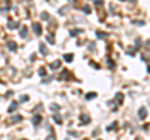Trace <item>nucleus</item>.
Listing matches in <instances>:
<instances>
[{"mask_svg":"<svg viewBox=\"0 0 150 140\" xmlns=\"http://www.w3.org/2000/svg\"><path fill=\"white\" fill-rule=\"evenodd\" d=\"M95 5L100 6V5H103V1H101V0H96V1H95Z\"/></svg>","mask_w":150,"mask_h":140,"instance_id":"21","label":"nucleus"},{"mask_svg":"<svg viewBox=\"0 0 150 140\" xmlns=\"http://www.w3.org/2000/svg\"><path fill=\"white\" fill-rule=\"evenodd\" d=\"M33 29H34V31L36 33V35H40L41 34V25L39 24V23H34L33 24Z\"/></svg>","mask_w":150,"mask_h":140,"instance_id":"1","label":"nucleus"},{"mask_svg":"<svg viewBox=\"0 0 150 140\" xmlns=\"http://www.w3.org/2000/svg\"><path fill=\"white\" fill-rule=\"evenodd\" d=\"M80 33H83V30L75 29V30H71V31H70V35H71V36H76L78 34H80Z\"/></svg>","mask_w":150,"mask_h":140,"instance_id":"10","label":"nucleus"},{"mask_svg":"<svg viewBox=\"0 0 150 140\" xmlns=\"http://www.w3.org/2000/svg\"><path fill=\"white\" fill-rule=\"evenodd\" d=\"M145 116H146V109L141 108L139 110V118H140V119H145Z\"/></svg>","mask_w":150,"mask_h":140,"instance_id":"6","label":"nucleus"},{"mask_svg":"<svg viewBox=\"0 0 150 140\" xmlns=\"http://www.w3.org/2000/svg\"><path fill=\"white\" fill-rule=\"evenodd\" d=\"M41 18H43V19H49V14H48V13H43V14H41Z\"/></svg>","mask_w":150,"mask_h":140,"instance_id":"16","label":"nucleus"},{"mask_svg":"<svg viewBox=\"0 0 150 140\" xmlns=\"http://www.w3.org/2000/svg\"><path fill=\"white\" fill-rule=\"evenodd\" d=\"M39 74H40V75H44V74H46V73H45V71H44V69L41 68L40 70H39Z\"/></svg>","mask_w":150,"mask_h":140,"instance_id":"22","label":"nucleus"},{"mask_svg":"<svg viewBox=\"0 0 150 140\" xmlns=\"http://www.w3.org/2000/svg\"><path fill=\"white\" fill-rule=\"evenodd\" d=\"M21 140H26V139H21Z\"/></svg>","mask_w":150,"mask_h":140,"instance_id":"25","label":"nucleus"},{"mask_svg":"<svg viewBox=\"0 0 150 140\" xmlns=\"http://www.w3.org/2000/svg\"><path fill=\"white\" fill-rule=\"evenodd\" d=\"M51 109H56V110H58V109H59V106H58V105H55V104H51Z\"/></svg>","mask_w":150,"mask_h":140,"instance_id":"23","label":"nucleus"},{"mask_svg":"<svg viewBox=\"0 0 150 140\" xmlns=\"http://www.w3.org/2000/svg\"><path fill=\"white\" fill-rule=\"evenodd\" d=\"M28 34H29L28 28H26V26H23V28H21V31H20V36H21V38H26Z\"/></svg>","mask_w":150,"mask_h":140,"instance_id":"4","label":"nucleus"},{"mask_svg":"<svg viewBox=\"0 0 150 140\" xmlns=\"http://www.w3.org/2000/svg\"><path fill=\"white\" fill-rule=\"evenodd\" d=\"M46 39H48V41H49L50 44H54V38H53V35H48Z\"/></svg>","mask_w":150,"mask_h":140,"instance_id":"14","label":"nucleus"},{"mask_svg":"<svg viewBox=\"0 0 150 140\" xmlns=\"http://www.w3.org/2000/svg\"><path fill=\"white\" fill-rule=\"evenodd\" d=\"M6 46H8L9 50H11V51H15V50H16V44H15V41H8Z\"/></svg>","mask_w":150,"mask_h":140,"instance_id":"3","label":"nucleus"},{"mask_svg":"<svg viewBox=\"0 0 150 140\" xmlns=\"http://www.w3.org/2000/svg\"><path fill=\"white\" fill-rule=\"evenodd\" d=\"M95 96H96V94H95V93H90V94H88L85 98L89 100V99H91V98H95Z\"/></svg>","mask_w":150,"mask_h":140,"instance_id":"13","label":"nucleus"},{"mask_svg":"<svg viewBox=\"0 0 150 140\" xmlns=\"http://www.w3.org/2000/svg\"><path fill=\"white\" fill-rule=\"evenodd\" d=\"M28 99H29V96H28V95H23V96L20 98L21 101H25V100H28Z\"/></svg>","mask_w":150,"mask_h":140,"instance_id":"18","label":"nucleus"},{"mask_svg":"<svg viewBox=\"0 0 150 140\" xmlns=\"http://www.w3.org/2000/svg\"><path fill=\"white\" fill-rule=\"evenodd\" d=\"M9 29H16V28H19V23L18 21H13V20H10L8 21V25H6Z\"/></svg>","mask_w":150,"mask_h":140,"instance_id":"2","label":"nucleus"},{"mask_svg":"<svg viewBox=\"0 0 150 140\" xmlns=\"http://www.w3.org/2000/svg\"><path fill=\"white\" fill-rule=\"evenodd\" d=\"M53 119L56 121V124H61V118L59 116V114H55V115L53 116Z\"/></svg>","mask_w":150,"mask_h":140,"instance_id":"11","label":"nucleus"},{"mask_svg":"<svg viewBox=\"0 0 150 140\" xmlns=\"http://www.w3.org/2000/svg\"><path fill=\"white\" fill-rule=\"evenodd\" d=\"M40 53H41L43 55H46V54H48V49L45 48L44 44H40Z\"/></svg>","mask_w":150,"mask_h":140,"instance_id":"9","label":"nucleus"},{"mask_svg":"<svg viewBox=\"0 0 150 140\" xmlns=\"http://www.w3.org/2000/svg\"><path fill=\"white\" fill-rule=\"evenodd\" d=\"M54 139H55V136H53V135H51V136H49L46 140H54Z\"/></svg>","mask_w":150,"mask_h":140,"instance_id":"24","label":"nucleus"},{"mask_svg":"<svg viewBox=\"0 0 150 140\" xmlns=\"http://www.w3.org/2000/svg\"><path fill=\"white\" fill-rule=\"evenodd\" d=\"M16 108H18V103H16V101H13L11 105H10L9 109H8V113H13L14 110H16Z\"/></svg>","mask_w":150,"mask_h":140,"instance_id":"5","label":"nucleus"},{"mask_svg":"<svg viewBox=\"0 0 150 140\" xmlns=\"http://www.w3.org/2000/svg\"><path fill=\"white\" fill-rule=\"evenodd\" d=\"M21 119H23V118H21L20 115H16V116L14 118V119H13V121H15V120H21Z\"/></svg>","mask_w":150,"mask_h":140,"instance_id":"20","label":"nucleus"},{"mask_svg":"<svg viewBox=\"0 0 150 140\" xmlns=\"http://www.w3.org/2000/svg\"><path fill=\"white\" fill-rule=\"evenodd\" d=\"M116 98L119 99V101H118V103L121 104V100H123V94H120V93H119V94H116Z\"/></svg>","mask_w":150,"mask_h":140,"instance_id":"15","label":"nucleus"},{"mask_svg":"<svg viewBox=\"0 0 150 140\" xmlns=\"http://www.w3.org/2000/svg\"><path fill=\"white\" fill-rule=\"evenodd\" d=\"M40 120H41V118H40V116H39V115H36V116L34 118V119H33V123H34V124H35V125H38V124H39V123H40Z\"/></svg>","mask_w":150,"mask_h":140,"instance_id":"12","label":"nucleus"},{"mask_svg":"<svg viewBox=\"0 0 150 140\" xmlns=\"http://www.w3.org/2000/svg\"><path fill=\"white\" fill-rule=\"evenodd\" d=\"M96 35H98V38H105V36H106V34H103V33H96Z\"/></svg>","mask_w":150,"mask_h":140,"instance_id":"17","label":"nucleus"},{"mask_svg":"<svg viewBox=\"0 0 150 140\" xmlns=\"http://www.w3.org/2000/svg\"><path fill=\"white\" fill-rule=\"evenodd\" d=\"M73 54H65L64 55V60L65 61H68V63H71V61H73Z\"/></svg>","mask_w":150,"mask_h":140,"instance_id":"7","label":"nucleus"},{"mask_svg":"<svg viewBox=\"0 0 150 140\" xmlns=\"http://www.w3.org/2000/svg\"><path fill=\"white\" fill-rule=\"evenodd\" d=\"M60 64H61V61H59V60H56L55 63H53V64H50V68L51 69H58L59 66H60Z\"/></svg>","mask_w":150,"mask_h":140,"instance_id":"8","label":"nucleus"},{"mask_svg":"<svg viewBox=\"0 0 150 140\" xmlns=\"http://www.w3.org/2000/svg\"><path fill=\"white\" fill-rule=\"evenodd\" d=\"M84 11H85L86 14H90V8H89V6H85V8H84Z\"/></svg>","mask_w":150,"mask_h":140,"instance_id":"19","label":"nucleus"}]
</instances>
